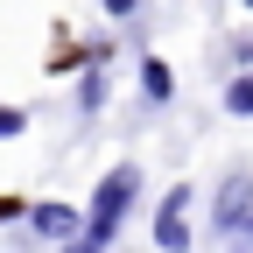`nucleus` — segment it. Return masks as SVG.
Returning a JSON list of instances; mask_svg holds the SVG:
<instances>
[{
  "instance_id": "obj_1",
  "label": "nucleus",
  "mask_w": 253,
  "mask_h": 253,
  "mask_svg": "<svg viewBox=\"0 0 253 253\" xmlns=\"http://www.w3.org/2000/svg\"><path fill=\"white\" fill-rule=\"evenodd\" d=\"M134 197H141V169H106L99 176V197H91V211H84V239L91 246H113L120 239V225H126V211H134Z\"/></svg>"
},
{
  "instance_id": "obj_2",
  "label": "nucleus",
  "mask_w": 253,
  "mask_h": 253,
  "mask_svg": "<svg viewBox=\"0 0 253 253\" xmlns=\"http://www.w3.org/2000/svg\"><path fill=\"white\" fill-rule=\"evenodd\" d=\"M155 246L162 253H190V183H176L162 211H155Z\"/></svg>"
},
{
  "instance_id": "obj_3",
  "label": "nucleus",
  "mask_w": 253,
  "mask_h": 253,
  "mask_svg": "<svg viewBox=\"0 0 253 253\" xmlns=\"http://www.w3.org/2000/svg\"><path fill=\"white\" fill-rule=\"evenodd\" d=\"M246 218H253V176H232L225 190H218V239H232Z\"/></svg>"
},
{
  "instance_id": "obj_4",
  "label": "nucleus",
  "mask_w": 253,
  "mask_h": 253,
  "mask_svg": "<svg viewBox=\"0 0 253 253\" xmlns=\"http://www.w3.org/2000/svg\"><path fill=\"white\" fill-rule=\"evenodd\" d=\"M28 225H36L42 239L63 246V239H78V232H84V211H71V204H36V211H28Z\"/></svg>"
},
{
  "instance_id": "obj_5",
  "label": "nucleus",
  "mask_w": 253,
  "mask_h": 253,
  "mask_svg": "<svg viewBox=\"0 0 253 253\" xmlns=\"http://www.w3.org/2000/svg\"><path fill=\"white\" fill-rule=\"evenodd\" d=\"M169 91H176L169 63H162V56H141V99H148V106H169Z\"/></svg>"
},
{
  "instance_id": "obj_6",
  "label": "nucleus",
  "mask_w": 253,
  "mask_h": 253,
  "mask_svg": "<svg viewBox=\"0 0 253 253\" xmlns=\"http://www.w3.org/2000/svg\"><path fill=\"white\" fill-rule=\"evenodd\" d=\"M225 113H239V120H253V71H239V78L225 84Z\"/></svg>"
},
{
  "instance_id": "obj_7",
  "label": "nucleus",
  "mask_w": 253,
  "mask_h": 253,
  "mask_svg": "<svg viewBox=\"0 0 253 253\" xmlns=\"http://www.w3.org/2000/svg\"><path fill=\"white\" fill-rule=\"evenodd\" d=\"M106 106V63H91L84 71V91H78V113H99Z\"/></svg>"
},
{
  "instance_id": "obj_8",
  "label": "nucleus",
  "mask_w": 253,
  "mask_h": 253,
  "mask_svg": "<svg viewBox=\"0 0 253 253\" xmlns=\"http://www.w3.org/2000/svg\"><path fill=\"white\" fill-rule=\"evenodd\" d=\"M99 7H106L113 21H134V14H141V0H99Z\"/></svg>"
},
{
  "instance_id": "obj_9",
  "label": "nucleus",
  "mask_w": 253,
  "mask_h": 253,
  "mask_svg": "<svg viewBox=\"0 0 253 253\" xmlns=\"http://www.w3.org/2000/svg\"><path fill=\"white\" fill-rule=\"evenodd\" d=\"M21 126H28V113H14V106H0V134H7V141H14V134H21Z\"/></svg>"
},
{
  "instance_id": "obj_10",
  "label": "nucleus",
  "mask_w": 253,
  "mask_h": 253,
  "mask_svg": "<svg viewBox=\"0 0 253 253\" xmlns=\"http://www.w3.org/2000/svg\"><path fill=\"white\" fill-rule=\"evenodd\" d=\"M225 246H232V253H253V218H246V225H239V232H232Z\"/></svg>"
},
{
  "instance_id": "obj_11",
  "label": "nucleus",
  "mask_w": 253,
  "mask_h": 253,
  "mask_svg": "<svg viewBox=\"0 0 253 253\" xmlns=\"http://www.w3.org/2000/svg\"><path fill=\"white\" fill-rule=\"evenodd\" d=\"M63 253H106V246H91V239L78 232V239H63Z\"/></svg>"
},
{
  "instance_id": "obj_12",
  "label": "nucleus",
  "mask_w": 253,
  "mask_h": 253,
  "mask_svg": "<svg viewBox=\"0 0 253 253\" xmlns=\"http://www.w3.org/2000/svg\"><path fill=\"white\" fill-rule=\"evenodd\" d=\"M239 7H253V0H239Z\"/></svg>"
}]
</instances>
